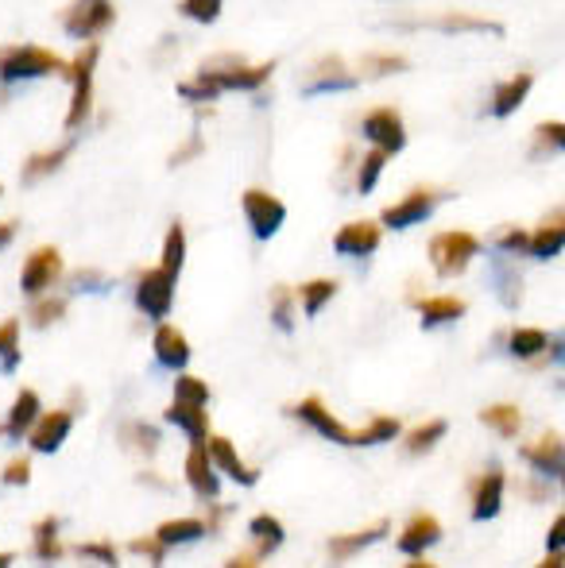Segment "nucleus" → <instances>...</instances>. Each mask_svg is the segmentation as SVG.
I'll list each match as a JSON object with an SVG mask.
<instances>
[{
  "mask_svg": "<svg viewBox=\"0 0 565 568\" xmlns=\"http://www.w3.org/2000/svg\"><path fill=\"white\" fill-rule=\"evenodd\" d=\"M205 449H210V460L218 464V471H225L233 484H241V487H256L260 484V468H249L229 437L210 434V437H205Z\"/></svg>",
  "mask_w": 565,
  "mask_h": 568,
  "instance_id": "nucleus-14",
  "label": "nucleus"
},
{
  "mask_svg": "<svg viewBox=\"0 0 565 568\" xmlns=\"http://www.w3.org/2000/svg\"><path fill=\"white\" fill-rule=\"evenodd\" d=\"M384 163H387V155L380 148H372L369 155L361 159V174H356V190L361 194H372L376 190V182H380V171H384Z\"/></svg>",
  "mask_w": 565,
  "mask_h": 568,
  "instance_id": "nucleus-42",
  "label": "nucleus"
},
{
  "mask_svg": "<svg viewBox=\"0 0 565 568\" xmlns=\"http://www.w3.org/2000/svg\"><path fill=\"white\" fill-rule=\"evenodd\" d=\"M39 414H43V403H39V390L23 387L20 395H16L12 410H8V418H4V437H8V442H23V437H28V429L36 426Z\"/></svg>",
  "mask_w": 565,
  "mask_h": 568,
  "instance_id": "nucleus-17",
  "label": "nucleus"
},
{
  "mask_svg": "<svg viewBox=\"0 0 565 568\" xmlns=\"http://www.w3.org/2000/svg\"><path fill=\"white\" fill-rule=\"evenodd\" d=\"M481 422L488 429H496L500 437H515V434H519V426H523V414H519V406L500 403V406H484Z\"/></svg>",
  "mask_w": 565,
  "mask_h": 568,
  "instance_id": "nucleus-31",
  "label": "nucleus"
},
{
  "mask_svg": "<svg viewBox=\"0 0 565 568\" xmlns=\"http://www.w3.org/2000/svg\"><path fill=\"white\" fill-rule=\"evenodd\" d=\"M59 278H62L59 247H36L20 267V291L28 294V298H39V294L51 291Z\"/></svg>",
  "mask_w": 565,
  "mask_h": 568,
  "instance_id": "nucleus-8",
  "label": "nucleus"
},
{
  "mask_svg": "<svg viewBox=\"0 0 565 568\" xmlns=\"http://www.w3.org/2000/svg\"><path fill=\"white\" fill-rule=\"evenodd\" d=\"M74 554L93 565H117V549L109 541H82V546H74Z\"/></svg>",
  "mask_w": 565,
  "mask_h": 568,
  "instance_id": "nucleus-48",
  "label": "nucleus"
},
{
  "mask_svg": "<svg viewBox=\"0 0 565 568\" xmlns=\"http://www.w3.org/2000/svg\"><path fill=\"white\" fill-rule=\"evenodd\" d=\"M445 429H450V426H445L442 418H434V422H426V426L411 429V434L403 437V445H407V453H411V456H423V453L434 449L437 442H442V437H445Z\"/></svg>",
  "mask_w": 565,
  "mask_h": 568,
  "instance_id": "nucleus-39",
  "label": "nucleus"
},
{
  "mask_svg": "<svg viewBox=\"0 0 565 568\" xmlns=\"http://www.w3.org/2000/svg\"><path fill=\"white\" fill-rule=\"evenodd\" d=\"M174 286H179V275L167 271L163 263L151 271H143L140 283H137V310L151 322H163L174 306Z\"/></svg>",
  "mask_w": 565,
  "mask_h": 568,
  "instance_id": "nucleus-4",
  "label": "nucleus"
},
{
  "mask_svg": "<svg viewBox=\"0 0 565 568\" xmlns=\"http://www.w3.org/2000/svg\"><path fill=\"white\" fill-rule=\"evenodd\" d=\"M562 247H565V213H554V217H546L543 225L531 232L527 252L535 255V260H554Z\"/></svg>",
  "mask_w": 565,
  "mask_h": 568,
  "instance_id": "nucleus-23",
  "label": "nucleus"
},
{
  "mask_svg": "<svg viewBox=\"0 0 565 568\" xmlns=\"http://www.w3.org/2000/svg\"><path fill=\"white\" fill-rule=\"evenodd\" d=\"M163 263L167 271H174V275H182V267H186V229H182V221H174L171 229H167V240H163Z\"/></svg>",
  "mask_w": 565,
  "mask_h": 568,
  "instance_id": "nucleus-35",
  "label": "nucleus"
},
{
  "mask_svg": "<svg viewBox=\"0 0 565 568\" xmlns=\"http://www.w3.org/2000/svg\"><path fill=\"white\" fill-rule=\"evenodd\" d=\"M98 59H101L98 43H90L85 51H78L74 62H67V78H70V85H74V93H70V113H67L70 132L82 128L93 113V70H98Z\"/></svg>",
  "mask_w": 565,
  "mask_h": 568,
  "instance_id": "nucleus-3",
  "label": "nucleus"
},
{
  "mask_svg": "<svg viewBox=\"0 0 565 568\" xmlns=\"http://www.w3.org/2000/svg\"><path fill=\"white\" fill-rule=\"evenodd\" d=\"M504 507V468H488L476 479V495H473V518L476 523H488L500 515Z\"/></svg>",
  "mask_w": 565,
  "mask_h": 568,
  "instance_id": "nucleus-18",
  "label": "nucleus"
},
{
  "mask_svg": "<svg viewBox=\"0 0 565 568\" xmlns=\"http://www.w3.org/2000/svg\"><path fill=\"white\" fill-rule=\"evenodd\" d=\"M418 317H423V329H437V325H450L465 317V302L453 298V294H434V298H418Z\"/></svg>",
  "mask_w": 565,
  "mask_h": 568,
  "instance_id": "nucleus-22",
  "label": "nucleus"
},
{
  "mask_svg": "<svg viewBox=\"0 0 565 568\" xmlns=\"http://www.w3.org/2000/svg\"><path fill=\"white\" fill-rule=\"evenodd\" d=\"M210 534V523H202L198 515H186V518H171L155 530V538L163 541L167 549H179V546H198V541Z\"/></svg>",
  "mask_w": 565,
  "mask_h": 568,
  "instance_id": "nucleus-21",
  "label": "nucleus"
},
{
  "mask_svg": "<svg viewBox=\"0 0 565 568\" xmlns=\"http://www.w3.org/2000/svg\"><path fill=\"white\" fill-rule=\"evenodd\" d=\"M272 322L280 325L283 333H291V329H294V314H291V291H286V286H275V294H272Z\"/></svg>",
  "mask_w": 565,
  "mask_h": 568,
  "instance_id": "nucleus-47",
  "label": "nucleus"
},
{
  "mask_svg": "<svg viewBox=\"0 0 565 568\" xmlns=\"http://www.w3.org/2000/svg\"><path fill=\"white\" fill-rule=\"evenodd\" d=\"M531 85H535V78H531V74H515L512 82H504V85L496 90V98H492L488 113H492V116H512L515 109H519L523 101H527Z\"/></svg>",
  "mask_w": 565,
  "mask_h": 568,
  "instance_id": "nucleus-27",
  "label": "nucleus"
},
{
  "mask_svg": "<svg viewBox=\"0 0 565 568\" xmlns=\"http://www.w3.org/2000/svg\"><path fill=\"white\" fill-rule=\"evenodd\" d=\"M291 414L302 422V426H310V429H314V434H322L325 442H333V445H349V449H356V429L341 426V422L333 418L330 410H325L322 398H302V403H294V406H291Z\"/></svg>",
  "mask_w": 565,
  "mask_h": 568,
  "instance_id": "nucleus-9",
  "label": "nucleus"
},
{
  "mask_svg": "<svg viewBox=\"0 0 565 568\" xmlns=\"http://www.w3.org/2000/svg\"><path fill=\"white\" fill-rule=\"evenodd\" d=\"M434 28L437 31H488V36H492V31H496V36L504 31L500 23H492V20H468V16H445V20H434Z\"/></svg>",
  "mask_w": 565,
  "mask_h": 568,
  "instance_id": "nucleus-45",
  "label": "nucleus"
},
{
  "mask_svg": "<svg viewBox=\"0 0 565 568\" xmlns=\"http://www.w3.org/2000/svg\"><path fill=\"white\" fill-rule=\"evenodd\" d=\"M70 151H74V143H59V148H51V151H36V155L23 163V182H43V179H51V174H59L62 163L70 159Z\"/></svg>",
  "mask_w": 565,
  "mask_h": 568,
  "instance_id": "nucleus-25",
  "label": "nucleus"
},
{
  "mask_svg": "<svg viewBox=\"0 0 565 568\" xmlns=\"http://www.w3.org/2000/svg\"><path fill=\"white\" fill-rule=\"evenodd\" d=\"M70 429H74V410H62V406L59 410H43L36 418V426L28 429L31 453H43V456L59 453L62 445H67Z\"/></svg>",
  "mask_w": 565,
  "mask_h": 568,
  "instance_id": "nucleus-11",
  "label": "nucleus"
},
{
  "mask_svg": "<svg viewBox=\"0 0 565 568\" xmlns=\"http://www.w3.org/2000/svg\"><path fill=\"white\" fill-rule=\"evenodd\" d=\"M132 554H143L148 557V561H163V554H167V546L163 541L155 538V534H151V538H140V541H132Z\"/></svg>",
  "mask_w": 565,
  "mask_h": 568,
  "instance_id": "nucleus-51",
  "label": "nucleus"
},
{
  "mask_svg": "<svg viewBox=\"0 0 565 568\" xmlns=\"http://www.w3.org/2000/svg\"><path fill=\"white\" fill-rule=\"evenodd\" d=\"M546 546H551V549H565V510H562L558 518H554L551 534H546Z\"/></svg>",
  "mask_w": 565,
  "mask_h": 568,
  "instance_id": "nucleus-53",
  "label": "nucleus"
},
{
  "mask_svg": "<svg viewBox=\"0 0 565 568\" xmlns=\"http://www.w3.org/2000/svg\"><path fill=\"white\" fill-rule=\"evenodd\" d=\"M380 225L376 221H353V225L337 229L333 236V252L337 255H353V260H369L372 252L380 247Z\"/></svg>",
  "mask_w": 565,
  "mask_h": 568,
  "instance_id": "nucleus-16",
  "label": "nucleus"
},
{
  "mask_svg": "<svg viewBox=\"0 0 565 568\" xmlns=\"http://www.w3.org/2000/svg\"><path fill=\"white\" fill-rule=\"evenodd\" d=\"M364 74L372 78H384V74H400V70H407V59H400V54H369V59L361 62Z\"/></svg>",
  "mask_w": 565,
  "mask_h": 568,
  "instance_id": "nucleus-44",
  "label": "nucleus"
},
{
  "mask_svg": "<svg viewBox=\"0 0 565 568\" xmlns=\"http://www.w3.org/2000/svg\"><path fill=\"white\" fill-rule=\"evenodd\" d=\"M249 534H252V541H256V554L264 557H272L275 549H283V541H286V530L280 526V518H272V515H256L249 523Z\"/></svg>",
  "mask_w": 565,
  "mask_h": 568,
  "instance_id": "nucleus-30",
  "label": "nucleus"
},
{
  "mask_svg": "<svg viewBox=\"0 0 565 568\" xmlns=\"http://www.w3.org/2000/svg\"><path fill=\"white\" fill-rule=\"evenodd\" d=\"M151 352H155L159 367H171V372H186L190 356H194L190 341L182 337L174 325H167V322H159L155 333H151Z\"/></svg>",
  "mask_w": 565,
  "mask_h": 568,
  "instance_id": "nucleus-15",
  "label": "nucleus"
},
{
  "mask_svg": "<svg viewBox=\"0 0 565 568\" xmlns=\"http://www.w3.org/2000/svg\"><path fill=\"white\" fill-rule=\"evenodd\" d=\"M16 236V221H0V247H8Z\"/></svg>",
  "mask_w": 565,
  "mask_h": 568,
  "instance_id": "nucleus-54",
  "label": "nucleus"
},
{
  "mask_svg": "<svg viewBox=\"0 0 565 568\" xmlns=\"http://www.w3.org/2000/svg\"><path fill=\"white\" fill-rule=\"evenodd\" d=\"M182 476H186V484H190V491H194V495H202V499H218L221 471H218V464L210 460L205 442H190L186 464H182Z\"/></svg>",
  "mask_w": 565,
  "mask_h": 568,
  "instance_id": "nucleus-12",
  "label": "nucleus"
},
{
  "mask_svg": "<svg viewBox=\"0 0 565 568\" xmlns=\"http://www.w3.org/2000/svg\"><path fill=\"white\" fill-rule=\"evenodd\" d=\"M437 541H442V523H437L434 515H415L400 534V554L418 557V554H426L430 546H437Z\"/></svg>",
  "mask_w": 565,
  "mask_h": 568,
  "instance_id": "nucleus-19",
  "label": "nucleus"
},
{
  "mask_svg": "<svg viewBox=\"0 0 565 568\" xmlns=\"http://www.w3.org/2000/svg\"><path fill=\"white\" fill-rule=\"evenodd\" d=\"M163 422H171L174 429H182L190 442H205V437H210V414H205V406L174 403L171 398V406L163 410Z\"/></svg>",
  "mask_w": 565,
  "mask_h": 568,
  "instance_id": "nucleus-20",
  "label": "nucleus"
},
{
  "mask_svg": "<svg viewBox=\"0 0 565 568\" xmlns=\"http://www.w3.org/2000/svg\"><path fill=\"white\" fill-rule=\"evenodd\" d=\"M384 534H387V523L364 526V530H356V534H337V538H330V557H333V561H345V557L369 549L372 541H380Z\"/></svg>",
  "mask_w": 565,
  "mask_h": 568,
  "instance_id": "nucleus-26",
  "label": "nucleus"
},
{
  "mask_svg": "<svg viewBox=\"0 0 565 568\" xmlns=\"http://www.w3.org/2000/svg\"><path fill=\"white\" fill-rule=\"evenodd\" d=\"M356 78H349L345 70H337V74L322 78V82H310L306 85V98H317V93H341V90H356Z\"/></svg>",
  "mask_w": 565,
  "mask_h": 568,
  "instance_id": "nucleus-46",
  "label": "nucleus"
},
{
  "mask_svg": "<svg viewBox=\"0 0 565 568\" xmlns=\"http://www.w3.org/2000/svg\"><path fill=\"white\" fill-rule=\"evenodd\" d=\"M0 484H8V487L31 484V460H28V456H16V460H8L4 471H0Z\"/></svg>",
  "mask_w": 565,
  "mask_h": 568,
  "instance_id": "nucleus-49",
  "label": "nucleus"
},
{
  "mask_svg": "<svg viewBox=\"0 0 565 568\" xmlns=\"http://www.w3.org/2000/svg\"><path fill=\"white\" fill-rule=\"evenodd\" d=\"M28 317H31V329H51L54 322H62L67 317V298H31V310H28Z\"/></svg>",
  "mask_w": 565,
  "mask_h": 568,
  "instance_id": "nucleus-38",
  "label": "nucleus"
},
{
  "mask_svg": "<svg viewBox=\"0 0 565 568\" xmlns=\"http://www.w3.org/2000/svg\"><path fill=\"white\" fill-rule=\"evenodd\" d=\"M565 565V549H551V557L543 561V568H562Z\"/></svg>",
  "mask_w": 565,
  "mask_h": 568,
  "instance_id": "nucleus-55",
  "label": "nucleus"
},
{
  "mask_svg": "<svg viewBox=\"0 0 565 568\" xmlns=\"http://www.w3.org/2000/svg\"><path fill=\"white\" fill-rule=\"evenodd\" d=\"M0 565H12V557H8V554H0Z\"/></svg>",
  "mask_w": 565,
  "mask_h": 568,
  "instance_id": "nucleus-56",
  "label": "nucleus"
},
{
  "mask_svg": "<svg viewBox=\"0 0 565 568\" xmlns=\"http://www.w3.org/2000/svg\"><path fill=\"white\" fill-rule=\"evenodd\" d=\"M20 367V322L8 317L0 322V372L12 375Z\"/></svg>",
  "mask_w": 565,
  "mask_h": 568,
  "instance_id": "nucleus-36",
  "label": "nucleus"
},
{
  "mask_svg": "<svg viewBox=\"0 0 565 568\" xmlns=\"http://www.w3.org/2000/svg\"><path fill=\"white\" fill-rule=\"evenodd\" d=\"M361 132H364V140L384 151V155H400V151L407 148V128H403V120L395 116L392 109H372V113H364Z\"/></svg>",
  "mask_w": 565,
  "mask_h": 568,
  "instance_id": "nucleus-10",
  "label": "nucleus"
},
{
  "mask_svg": "<svg viewBox=\"0 0 565 568\" xmlns=\"http://www.w3.org/2000/svg\"><path fill=\"white\" fill-rule=\"evenodd\" d=\"M117 20L113 0H74V4L62 12V31L70 39H98L101 31H109Z\"/></svg>",
  "mask_w": 565,
  "mask_h": 568,
  "instance_id": "nucleus-6",
  "label": "nucleus"
},
{
  "mask_svg": "<svg viewBox=\"0 0 565 568\" xmlns=\"http://www.w3.org/2000/svg\"><path fill=\"white\" fill-rule=\"evenodd\" d=\"M70 291L101 298V294H113L117 291V278L105 275V271H98V267H82V271H74V278H70Z\"/></svg>",
  "mask_w": 565,
  "mask_h": 568,
  "instance_id": "nucleus-33",
  "label": "nucleus"
},
{
  "mask_svg": "<svg viewBox=\"0 0 565 568\" xmlns=\"http://www.w3.org/2000/svg\"><path fill=\"white\" fill-rule=\"evenodd\" d=\"M496 247H500V252H512V255H527L531 232H523V229H504V232L496 236Z\"/></svg>",
  "mask_w": 565,
  "mask_h": 568,
  "instance_id": "nucleus-50",
  "label": "nucleus"
},
{
  "mask_svg": "<svg viewBox=\"0 0 565 568\" xmlns=\"http://www.w3.org/2000/svg\"><path fill=\"white\" fill-rule=\"evenodd\" d=\"M523 460L531 464V468H538L543 476H558L562 464H565V445L558 434H546L538 445H527L523 449Z\"/></svg>",
  "mask_w": 565,
  "mask_h": 568,
  "instance_id": "nucleus-24",
  "label": "nucleus"
},
{
  "mask_svg": "<svg viewBox=\"0 0 565 568\" xmlns=\"http://www.w3.org/2000/svg\"><path fill=\"white\" fill-rule=\"evenodd\" d=\"M546 344H551V337H546L543 329H515L512 341H507V348H512L515 359H531V356H538Z\"/></svg>",
  "mask_w": 565,
  "mask_h": 568,
  "instance_id": "nucleus-41",
  "label": "nucleus"
},
{
  "mask_svg": "<svg viewBox=\"0 0 565 568\" xmlns=\"http://www.w3.org/2000/svg\"><path fill=\"white\" fill-rule=\"evenodd\" d=\"M31 557L36 561H62V538H59V518H43V523L31 530Z\"/></svg>",
  "mask_w": 565,
  "mask_h": 568,
  "instance_id": "nucleus-29",
  "label": "nucleus"
},
{
  "mask_svg": "<svg viewBox=\"0 0 565 568\" xmlns=\"http://www.w3.org/2000/svg\"><path fill=\"white\" fill-rule=\"evenodd\" d=\"M51 74H67V62L47 47H8L0 54V85L43 82Z\"/></svg>",
  "mask_w": 565,
  "mask_h": 568,
  "instance_id": "nucleus-1",
  "label": "nucleus"
},
{
  "mask_svg": "<svg viewBox=\"0 0 565 568\" xmlns=\"http://www.w3.org/2000/svg\"><path fill=\"white\" fill-rule=\"evenodd\" d=\"M221 8H225V0H182L179 12L194 23H213L221 16Z\"/></svg>",
  "mask_w": 565,
  "mask_h": 568,
  "instance_id": "nucleus-43",
  "label": "nucleus"
},
{
  "mask_svg": "<svg viewBox=\"0 0 565 568\" xmlns=\"http://www.w3.org/2000/svg\"><path fill=\"white\" fill-rule=\"evenodd\" d=\"M121 442L140 456H155L159 453V429L148 426V422H124Z\"/></svg>",
  "mask_w": 565,
  "mask_h": 568,
  "instance_id": "nucleus-32",
  "label": "nucleus"
},
{
  "mask_svg": "<svg viewBox=\"0 0 565 568\" xmlns=\"http://www.w3.org/2000/svg\"><path fill=\"white\" fill-rule=\"evenodd\" d=\"M476 252H481V240L473 232H442V236L430 240V260H434V271L442 278L461 275Z\"/></svg>",
  "mask_w": 565,
  "mask_h": 568,
  "instance_id": "nucleus-5",
  "label": "nucleus"
},
{
  "mask_svg": "<svg viewBox=\"0 0 565 568\" xmlns=\"http://www.w3.org/2000/svg\"><path fill=\"white\" fill-rule=\"evenodd\" d=\"M275 74V62H260V67H249V62H233V59H221V62H205L202 70H198V78H202L210 90L225 93V90H260V85L268 82V78Z\"/></svg>",
  "mask_w": 565,
  "mask_h": 568,
  "instance_id": "nucleus-2",
  "label": "nucleus"
},
{
  "mask_svg": "<svg viewBox=\"0 0 565 568\" xmlns=\"http://www.w3.org/2000/svg\"><path fill=\"white\" fill-rule=\"evenodd\" d=\"M492 283H496V294H500V302H504L507 310L519 306L523 275H519V267H515V263L504 260V255H496V260H492Z\"/></svg>",
  "mask_w": 565,
  "mask_h": 568,
  "instance_id": "nucleus-28",
  "label": "nucleus"
},
{
  "mask_svg": "<svg viewBox=\"0 0 565 568\" xmlns=\"http://www.w3.org/2000/svg\"><path fill=\"white\" fill-rule=\"evenodd\" d=\"M434 210H437V194H430V190H411L403 202L387 205L384 217H380V225L384 229H415V225H423Z\"/></svg>",
  "mask_w": 565,
  "mask_h": 568,
  "instance_id": "nucleus-13",
  "label": "nucleus"
},
{
  "mask_svg": "<svg viewBox=\"0 0 565 568\" xmlns=\"http://www.w3.org/2000/svg\"><path fill=\"white\" fill-rule=\"evenodd\" d=\"M562 487H565V464H562Z\"/></svg>",
  "mask_w": 565,
  "mask_h": 568,
  "instance_id": "nucleus-57",
  "label": "nucleus"
},
{
  "mask_svg": "<svg viewBox=\"0 0 565 568\" xmlns=\"http://www.w3.org/2000/svg\"><path fill=\"white\" fill-rule=\"evenodd\" d=\"M538 140L554 143V148L565 151V124H558V120H546V124H538Z\"/></svg>",
  "mask_w": 565,
  "mask_h": 568,
  "instance_id": "nucleus-52",
  "label": "nucleus"
},
{
  "mask_svg": "<svg viewBox=\"0 0 565 568\" xmlns=\"http://www.w3.org/2000/svg\"><path fill=\"white\" fill-rule=\"evenodd\" d=\"M174 403L210 406V387H205V379H198V375L179 372V379H174Z\"/></svg>",
  "mask_w": 565,
  "mask_h": 568,
  "instance_id": "nucleus-40",
  "label": "nucleus"
},
{
  "mask_svg": "<svg viewBox=\"0 0 565 568\" xmlns=\"http://www.w3.org/2000/svg\"><path fill=\"white\" fill-rule=\"evenodd\" d=\"M400 422L395 418H372L369 426L356 429V449H369V445H387L400 437Z\"/></svg>",
  "mask_w": 565,
  "mask_h": 568,
  "instance_id": "nucleus-37",
  "label": "nucleus"
},
{
  "mask_svg": "<svg viewBox=\"0 0 565 568\" xmlns=\"http://www.w3.org/2000/svg\"><path fill=\"white\" fill-rule=\"evenodd\" d=\"M241 210H244V221H249L252 236H256L260 244L272 240L286 221V205L275 194H268V190H244Z\"/></svg>",
  "mask_w": 565,
  "mask_h": 568,
  "instance_id": "nucleus-7",
  "label": "nucleus"
},
{
  "mask_svg": "<svg viewBox=\"0 0 565 568\" xmlns=\"http://www.w3.org/2000/svg\"><path fill=\"white\" fill-rule=\"evenodd\" d=\"M0 197H4V186H0Z\"/></svg>",
  "mask_w": 565,
  "mask_h": 568,
  "instance_id": "nucleus-58",
  "label": "nucleus"
},
{
  "mask_svg": "<svg viewBox=\"0 0 565 568\" xmlns=\"http://www.w3.org/2000/svg\"><path fill=\"white\" fill-rule=\"evenodd\" d=\"M333 294H337V283H333V278H310V283L299 286V302H302V310H306L310 317L322 314L325 302H330Z\"/></svg>",
  "mask_w": 565,
  "mask_h": 568,
  "instance_id": "nucleus-34",
  "label": "nucleus"
}]
</instances>
